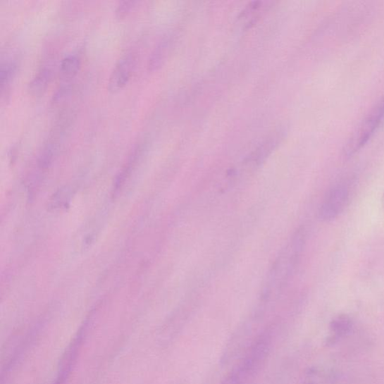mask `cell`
<instances>
[{"instance_id": "6da1fadb", "label": "cell", "mask_w": 384, "mask_h": 384, "mask_svg": "<svg viewBox=\"0 0 384 384\" xmlns=\"http://www.w3.org/2000/svg\"><path fill=\"white\" fill-rule=\"evenodd\" d=\"M305 244L306 233L304 228H300L290 238L275 261L264 287V299H271L287 285L297 268Z\"/></svg>"}, {"instance_id": "7a4b0ae2", "label": "cell", "mask_w": 384, "mask_h": 384, "mask_svg": "<svg viewBox=\"0 0 384 384\" xmlns=\"http://www.w3.org/2000/svg\"><path fill=\"white\" fill-rule=\"evenodd\" d=\"M273 335L265 331L252 345L250 350L222 384H246L258 373L268 356Z\"/></svg>"}, {"instance_id": "3957f363", "label": "cell", "mask_w": 384, "mask_h": 384, "mask_svg": "<svg viewBox=\"0 0 384 384\" xmlns=\"http://www.w3.org/2000/svg\"><path fill=\"white\" fill-rule=\"evenodd\" d=\"M384 122V99L366 116L358 130L348 143L345 152L347 157L361 149L373 137Z\"/></svg>"}, {"instance_id": "277c9868", "label": "cell", "mask_w": 384, "mask_h": 384, "mask_svg": "<svg viewBox=\"0 0 384 384\" xmlns=\"http://www.w3.org/2000/svg\"><path fill=\"white\" fill-rule=\"evenodd\" d=\"M351 190L345 182H340L334 186L326 194L319 209V217L323 222H330L338 218L345 211L349 199Z\"/></svg>"}, {"instance_id": "5b68a950", "label": "cell", "mask_w": 384, "mask_h": 384, "mask_svg": "<svg viewBox=\"0 0 384 384\" xmlns=\"http://www.w3.org/2000/svg\"><path fill=\"white\" fill-rule=\"evenodd\" d=\"M137 61V53L129 51L116 63L109 78L108 89L115 93L123 89L130 80Z\"/></svg>"}, {"instance_id": "8992f818", "label": "cell", "mask_w": 384, "mask_h": 384, "mask_svg": "<svg viewBox=\"0 0 384 384\" xmlns=\"http://www.w3.org/2000/svg\"><path fill=\"white\" fill-rule=\"evenodd\" d=\"M54 74V66L48 63L42 65L28 85L29 94L33 97H40L48 89Z\"/></svg>"}, {"instance_id": "52a82bcc", "label": "cell", "mask_w": 384, "mask_h": 384, "mask_svg": "<svg viewBox=\"0 0 384 384\" xmlns=\"http://www.w3.org/2000/svg\"><path fill=\"white\" fill-rule=\"evenodd\" d=\"M354 322L350 316L342 314L335 316L330 324V334L327 343L329 346L338 342L352 332Z\"/></svg>"}, {"instance_id": "ba28073f", "label": "cell", "mask_w": 384, "mask_h": 384, "mask_svg": "<svg viewBox=\"0 0 384 384\" xmlns=\"http://www.w3.org/2000/svg\"><path fill=\"white\" fill-rule=\"evenodd\" d=\"M80 65V57L77 54H68L63 58L60 66V74L63 83L69 84V81L78 74Z\"/></svg>"}, {"instance_id": "9c48e42d", "label": "cell", "mask_w": 384, "mask_h": 384, "mask_svg": "<svg viewBox=\"0 0 384 384\" xmlns=\"http://www.w3.org/2000/svg\"><path fill=\"white\" fill-rule=\"evenodd\" d=\"M18 63L14 59H7L1 63L0 66V88L4 96L10 89L11 83L16 76Z\"/></svg>"}, {"instance_id": "30bf717a", "label": "cell", "mask_w": 384, "mask_h": 384, "mask_svg": "<svg viewBox=\"0 0 384 384\" xmlns=\"http://www.w3.org/2000/svg\"><path fill=\"white\" fill-rule=\"evenodd\" d=\"M335 380L333 372L328 368L314 367L310 368L304 378L305 384H331Z\"/></svg>"}, {"instance_id": "8fae6325", "label": "cell", "mask_w": 384, "mask_h": 384, "mask_svg": "<svg viewBox=\"0 0 384 384\" xmlns=\"http://www.w3.org/2000/svg\"><path fill=\"white\" fill-rule=\"evenodd\" d=\"M169 49V41L162 40L149 56L148 68L151 71L157 69L166 59Z\"/></svg>"}, {"instance_id": "7c38bea8", "label": "cell", "mask_w": 384, "mask_h": 384, "mask_svg": "<svg viewBox=\"0 0 384 384\" xmlns=\"http://www.w3.org/2000/svg\"><path fill=\"white\" fill-rule=\"evenodd\" d=\"M137 4V1H132V0L120 2L115 11L116 17L119 19L124 18L128 14L130 13V11Z\"/></svg>"}, {"instance_id": "4fadbf2b", "label": "cell", "mask_w": 384, "mask_h": 384, "mask_svg": "<svg viewBox=\"0 0 384 384\" xmlns=\"http://www.w3.org/2000/svg\"><path fill=\"white\" fill-rule=\"evenodd\" d=\"M381 202H382L383 206L384 207V194L382 196Z\"/></svg>"}]
</instances>
